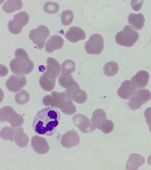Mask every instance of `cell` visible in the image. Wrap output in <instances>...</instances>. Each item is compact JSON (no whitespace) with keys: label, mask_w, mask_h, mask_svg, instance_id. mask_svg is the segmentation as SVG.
<instances>
[{"label":"cell","mask_w":151,"mask_h":170,"mask_svg":"<svg viewBox=\"0 0 151 170\" xmlns=\"http://www.w3.org/2000/svg\"><path fill=\"white\" fill-rule=\"evenodd\" d=\"M60 119L56 108L47 107L39 110L34 117L32 127L36 134L50 136L55 133Z\"/></svg>","instance_id":"obj_1"},{"label":"cell","mask_w":151,"mask_h":170,"mask_svg":"<svg viewBox=\"0 0 151 170\" xmlns=\"http://www.w3.org/2000/svg\"><path fill=\"white\" fill-rule=\"evenodd\" d=\"M46 63V70L40 77L39 83L42 89L50 91L55 87L57 78L60 73V67L58 62L51 57L47 58Z\"/></svg>","instance_id":"obj_2"},{"label":"cell","mask_w":151,"mask_h":170,"mask_svg":"<svg viewBox=\"0 0 151 170\" xmlns=\"http://www.w3.org/2000/svg\"><path fill=\"white\" fill-rule=\"evenodd\" d=\"M14 54L15 58L10 63L11 71L15 74H27L31 72L34 65L26 51L22 48H19L16 50Z\"/></svg>","instance_id":"obj_3"},{"label":"cell","mask_w":151,"mask_h":170,"mask_svg":"<svg viewBox=\"0 0 151 170\" xmlns=\"http://www.w3.org/2000/svg\"><path fill=\"white\" fill-rule=\"evenodd\" d=\"M51 96L52 107L59 108L66 115H72L76 112V107L72 99L65 92L54 91L51 93Z\"/></svg>","instance_id":"obj_4"},{"label":"cell","mask_w":151,"mask_h":170,"mask_svg":"<svg viewBox=\"0 0 151 170\" xmlns=\"http://www.w3.org/2000/svg\"><path fill=\"white\" fill-rule=\"evenodd\" d=\"M139 37L138 32L131 26L127 25L123 31L118 32L115 36L117 44L124 46L129 47L133 45Z\"/></svg>","instance_id":"obj_5"},{"label":"cell","mask_w":151,"mask_h":170,"mask_svg":"<svg viewBox=\"0 0 151 170\" xmlns=\"http://www.w3.org/2000/svg\"><path fill=\"white\" fill-rule=\"evenodd\" d=\"M106 117L105 111L102 109H99L93 112L91 121L104 133H109L112 131L114 125L111 120H107Z\"/></svg>","instance_id":"obj_6"},{"label":"cell","mask_w":151,"mask_h":170,"mask_svg":"<svg viewBox=\"0 0 151 170\" xmlns=\"http://www.w3.org/2000/svg\"><path fill=\"white\" fill-rule=\"evenodd\" d=\"M151 98V93L149 90L146 89H139L131 97L129 101L128 107L131 110H136Z\"/></svg>","instance_id":"obj_7"},{"label":"cell","mask_w":151,"mask_h":170,"mask_svg":"<svg viewBox=\"0 0 151 170\" xmlns=\"http://www.w3.org/2000/svg\"><path fill=\"white\" fill-rule=\"evenodd\" d=\"M50 32L46 26L40 25L37 28L32 30L29 35V39L37 45V48H43L45 41L49 36Z\"/></svg>","instance_id":"obj_8"},{"label":"cell","mask_w":151,"mask_h":170,"mask_svg":"<svg viewBox=\"0 0 151 170\" xmlns=\"http://www.w3.org/2000/svg\"><path fill=\"white\" fill-rule=\"evenodd\" d=\"M29 19L28 14L25 11H21L17 13L8 23L9 30L14 34H19L22 31L23 27L28 24Z\"/></svg>","instance_id":"obj_9"},{"label":"cell","mask_w":151,"mask_h":170,"mask_svg":"<svg viewBox=\"0 0 151 170\" xmlns=\"http://www.w3.org/2000/svg\"><path fill=\"white\" fill-rule=\"evenodd\" d=\"M104 47V38L98 34H94L91 35L85 45L87 53L92 55L99 54L103 51Z\"/></svg>","instance_id":"obj_10"},{"label":"cell","mask_w":151,"mask_h":170,"mask_svg":"<svg viewBox=\"0 0 151 170\" xmlns=\"http://www.w3.org/2000/svg\"><path fill=\"white\" fill-rule=\"evenodd\" d=\"M74 124L82 132L84 133L91 132L97 127L86 116L81 114H78L73 117Z\"/></svg>","instance_id":"obj_11"},{"label":"cell","mask_w":151,"mask_h":170,"mask_svg":"<svg viewBox=\"0 0 151 170\" xmlns=\"http://www.w3.org/2000/svg\"><path fill=\"white\" fill-rule=\"evenodd\" d=\"M27 84L25 76L22 74L11 75L6 81V86L10 91L16 93L20 91Z\"/></svg>","instance_id":"obj_12"},{"label":"cell","mask_w":151,"mask_h":170,"mask_svg":"<svg viewBox=\"0 0 151 170\" xmlns=\"http://www.w3.org/2000/svg\"><path fill=\"white\" fill-rule=\"evenodd\" d=\"M65 92L68 97L78 104L83 103L87 99L86 93L81 89L77 83L72 87L67 89Z\"/></svg>","instance_id":"obj_13"},{"label":"cell","mask_w":151,"mask_h":170,"mask_svg":"<svg viewBox=\"0 0 151 170\" xmlns=\"http://www.w3.org/2000/svg\"><path fill=\"white\" fill-rule=\"evenodd\" d=\"M137 88L131 80H126L122 84L117 91L119 96L123 99H127L132 96Z\"/></svg>","instance_id":"obj_14"},{"label":"cell","mask_w":151,"mask_h":170,"mask_svg":"<svg viewBox=\"0 0 151 170\" xmlns=\"http://www.w3.org/2000/svg\"><path fill=\"white\" fill-rule=\"evenodd\" d=\"M31 146L34 150L39 154H44L48 152L49 147L46 139L41 136L35 135L31 139Z\"/></svg>","instance_id":"obj_15"},{"label":"cell","mask_w":151,"mask_h":170,"mask_svg":"<svg viewBox=\"0 0 151 170\" xmlns=\"http://www.w3.org/2000/svg\"><path fill=\"white\" fill-rule=\"evenodd\" d=\"M1 122L13 120L17 122L20 121L23 122V117L19 114L16 113L12 108L6 106L0 110Z\"/></svg>","instance_id":"obj_16"},{"label":"cell","mask_w":151,"mask_h":170,"mask_svg":"<svg viewBox=\"0 0 151 170\" xmlns=\"http://www.w3.org/2000/svg\"><path fill=\"white\" fill-rule=\"evenodd\" d=\"M65 37L69 41L76 43L86 38V33L81 28L77 27H70L65 34Z\"/></svg>","instance_id":"obj_17"},{"label":"cell","mask_w":151,"mask_h":170,"mask_svg":"<svg viewBox=\"0 0 151 170\" xmlns=\"http://www.w3.org/2000/svg\"><path fill=\"white\" fill-rule=\"evenodd\" d=\"M80 142L79 137L76 132L70 130L63 136L61 141L62 145L66 148H70L78 145Z\"/></svg>","instance_id":"obj_18"},{"label":"cell","mask_w":151,"mask_h":170,"mask_svg":"<svg viewBox=\"0 0 151 170\" xmlns=\"http://www.w3.org/2000/svg\"><path fill=\"white\" fill-rule=\"evenodd\" d=\"M64 40L60 35H53L51 37L46 43L45 51L47 53H52L54 51L62 48Z\"/></svg>","instance_id":"obj_19"},{"label":"cell","mask_w":151,"mask_h":170,"mask_svg":"<svg viewBox=\"0 0 151 170\" xmlns=\"http://www.w3.org/2000/svg\"><path fill=\"white\" fill-rule=\"evenodd\" d=\"M150 78V75L147 71L140 70L132 78L131 81L138 88H143L147 86Z\"/></svg>","instance_id":"obj_20"},{"label":"cell","mask_w":151,"mask_h":170,"mask_svg":"<svg viewBox=\"0 0 151 170\" xmlns=\"http://www.w3.org/2000/svg\"><path fill=\"white\" fill-rule=\"evenodd\" d=\"M145 158L137 153L130 154L126 165L127 170H136L145 163Z\"/></svg>","instance_id":"obj_21"},{"label":"cell","mask_w":151,"mask_h":170,"mask_svg":"<svg viewBox=\"0 0 151 170\" xmlns=\"http://www.w3.org/2000/svg\"><path fill=\"white\" fill-rule=\"evenodd\" d=\"M128 22L137 30L142 29L144 26L145 19L144 16L141 13H130L128 17Z\"/></svg>","instance_id":"obj_22"},{"label":"cell","mask_w":151,"mask_h":170,"mask_svg":"<svg viewBox=\"0 0 151 170\" xmlns=\"http://www.w3.org/2000/svg\"><path fill=\"white\" fill-rule=\"evenodd\" d=\"M23 3L21 0H8L3 4L2 8L4 12L11 13L21 9Z\"/></svg>","instance_id":"obj_23"},{"label":"cell","mask_w":151,"mask_h":170,"mask_svg":"<svg viewBox=\"0 0 151 170\" xmlns=\"http://www.w3.org/2000/svg\"><path fill=\"white\" fill-rule=\"evenodd\" d=\"M61 74L63 76H67L73 73L76 69V63L71 60L64 61L61 65Z\"/></svg>","instance_id":"obj_24"},{"label":"cell","mask_w":151,"mask_h":170,"mask_svg":"<svg viewBox=\"0 0 151 170\" xmlns=\"http://www.w3.org/2000/svg\"><path fill=\"white\" fill-rule=\"evenodd\" d=\"M119 69L117 63L114 61H111L105 65L103 68L104 73L108 77L113 76L117 74Z\"/></svg>","instance_id":"obj_25"},{"label":"cell","mask_w":151,"mask_h":170,"mask_svg":"<svg viewBox=\"0 0 151 170\" xmlns=\"http://www.w3.org/2000/svg\"><path fill=\"white\" fill-rule=\"evenodd\" d=\"M58 81L59 85L65 89L72 87L77 83L71 75L67 76L61 75L58 78Z\"/></svg>","instance_id":"obj_26"},{"label":"cell","mask_w":151,"mask_h":170,"mask_svg":"<svg viewBox=\"0 0 151 170\" xmlns=\"http://www.w3.org/2000/svg\"><path fill=\"white\" fill-rule=\"evenodd\" d=\"M15 97L16 103L20 105L24 104L27 103L29 100L30 98L29 93L23 89L16 94Z\"/></svg>","instance_id":"obj_27"},{"label":"cell","mask_w":151,"mask_h":170,"mask_svg":"<svg viewBox=\"0 0 151 170\" xmlns=\"http://www.w3.org/2000/svg\"><path fill=\"white\" fill-rule=\"evenodd\" d=\"M61 20L62 24L67 26L71 24L74 18L73 11L70 10H66L62 12L61 15Z\"/></svg>","instance_id":"obj_28"},{"label":"cell","mask_w":151,"mask_h":170,"mask_svg":"<svg viewBox=\"0 0 151 170\" xmlns=\"http://www.w3.org/2000/svg\"><path fill=\"white\" fill-rule=\"evenodd\" d=\"M44 11L48 14H55L59 11V5L57 3L48 1L46 2L43 6Z\"/></svg>","instance_id":"obj_29"},{"label":"cell","mask_w":151,"mask_h":170,"mask_svg":"<svg viewBox=\"0 0 151 170\" xmlns=\"http://www.w3.org/2000/svg\"><path fill=\"white\" fill-rule=\"evenodd\" d=\"M146 122L148 125L149 130L151 132V107L147 108L144 112Z\"/></svg>","instance_id":"obj_30"},{"label":"cell","mask_w":151,"mask_h":170,"mask_svg":"<svg viewBox=\"0 0 151 170\" xmlns=\"http://www.w3.org/2000/svg\"><path fill=\"white\" fill-rule=\"evenodd\" d=\"M143 1H132L131 6L132 8L135 11H138L142 5Z\"/></svg>","instance_id":"obj_31"},{"label":"cell","mask_w":151,"mask_h":170,"mask_svg":"<svg viewBox=\"0 0 151 170\" xmlns=\"http://www.w3.org/2000/svg\"><path fill=\"white\" fill-rule=\"evenodd\" d=\"M147 162L148 164L151 166V155L148 158Z\"/></svg>","instance_id":"obj_32"}]
</instances>
